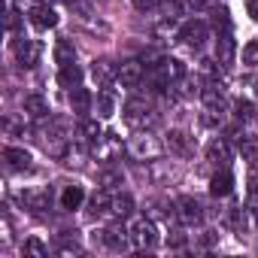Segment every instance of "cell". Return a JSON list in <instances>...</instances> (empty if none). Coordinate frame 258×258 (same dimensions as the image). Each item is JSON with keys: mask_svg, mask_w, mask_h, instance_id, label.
I'll return each mask as SVG.
<instances>
[{"mask_svg": "<svg viewBox=\"0 0 258 258\" xmlns=\"http://www.w3.org/2000/svg\"><path fill=\"white\" fill-rule=\"evenodd\" d=\"M4 161H7L10 170H28L31 167V152L19 149V146H7L4 149Z\"/></svg>", "mask_w": 258, "mask_h": 258, "instance_id": "obj_13", "label": "cell"}, {"mask_svg": "<svg viewBox=\"0 0 258 258\" xmlns=\"http://www.w3.org/2000/svg\"><path fill=\"white\" fill-rule=\"evenodd\" d=\"M255 222H258V210H255Z\"/></svg>", "mask_w": 258, "mask_h": 258, "instance_id": "obj_43", "label": "cell"}, {"mask_svg": "<svg viewBox=\"0 0 258 258\" xmlns=\"http://www.w3.org/2000/svg\"><path fill=\"white\" fill-rule=\"evenodd\" d=\"M31 25H34V28H40V31H49V28H55V25H58V13H55L49 4H40V7H34V10H31Z\"/></svg>", "mask_w": 258, "mask_h": 258, "instance_id": "obj_9", "label": "cell"}, {"mask_svg": "<svg viewBox=\"0 0 258 258\" xmlns=\"http://www.w3.org/2000/svg\"><path fill=\"white\" fill-rule=\"evenodd\" d=\"M179 210H176V216H179V222L182 225H201V219H204V210H201V204L195 201V198H179V204H176Z\"/></svg>", "mask_w": 258, "mask_h": 258, "instance_id": "obj_7", "label": "cell"}, {"mask_svg": "<svg viewBox=\"0 0 258 258\" xmlns=\"http://www.w3.org/2000/svg\"><path fill=\"white\" fill-rule=\"evenodd\" d=\"M246 13L258 22V0H246Z\"/></svg>", "mask_w": 258, "mask_h": 258, "instance_id": "obj_40", "label": "cell"}, {"mask_svg": "<svg viewBox=\"0 0 258 258\" xmlns=\"http://www.w3.org/2000/svg\"><path fill=\"white\" fill-rule=\"evenodd\" d=\"M67 143H70V137H67V121H52L46 131H43V146H46V152L49 155H55V158H61L64 152H67Z\"/></svg>", "mask_w": 258, "mask_h": 258, "instance_id": "obj_1", "label": "cell"}, {"mask_svg": "<svg viewBox=\"0 0 258 258\" xmlns=\"http://www.w3.org/2000/svg\"><path fill=\"white\" fill-rule=\"evenodd\" d=\"M207 158H210L213 164H222V167H225V164L231 161V146H228L222 137H216V140L207 143Z\"/></svg>", "mask_w": 258, "mask_h": 258, "instance_id": "obj_17", "label": "cell"}, {"mask_svg": "<svg viewBox=\"0 0 258 258\" xmlns=\"http://www.w3.org/2000/svg\"><path fill=\"white\" fill-rule=\"evenodd\" d=\"M185 240H188V237H185L182 231H170V234H167V246H173V249H182Z\"/></svg>", "mask_w": 258, "mask_h": 258, "instance_id": "obj_35", "label": "cell"}, {"mask_svg": "<svg viewBox=\"0 0 258 258\" xmlns=\"http://www.w3.org/2000/svg\"><path fill=\"white\" fill-rule=\"evenodd\" d=\"M25 112H28L31 118H46V115H49L46 97H43V94H28V97H25Z\"/></svg>", "mask_w": 258, "mask_h": 258, "instance_id": "obj_21", "label": "cell"}, {"mask_svg": "<svg viewBox=\"0 0 258 258\" xmlns=\"http://www.w3.org/2000/svg\"><path fill=\"white\" fill-rule=\"evenodd\" d=\"M16 58H19L22 67H34L37 58H40V46L34 40H19L16 43Z\"/></svg>", "mask_w": 258, "mask_h": 258, "instance_id": "obj_14", "label": "cell"}, {"mask_svg": "<svg viewBox=\"0 0 258 258\" xmlns=\"http://www.w3.org/2000/svg\"><path fill=\"white\" fill-rule=\"evenodd\" d=\"M188 7H195V10H207V7H213V0H188Z\"/></svg>", "mask_w": 258, "mask_h": 258, "instance_id": "obj_41", "label": "cell"}, {"mask_svg": "<svg viewBox=\"0 0 258 258\" xmlns=\"http://www.w3.org/2000/svg\"><path fill=\"white\" fill-rule=\"evenodd\" d=\"M161 4V0H134V7L140 10V13H149V10H155Z\"/></svg>", "mask_w": 258, "mask_h": 258, "instance_id": "obj_38", "label": "cell"}, {"mask_svg": "<svg viewBox=\"0 0 258 258\" xmlns=\"http://www.w3.org/2000/svg\"><path fill=\"white\" fill-rule=\"evenodd\" d=\"M234 109H237V118H249V115H252V103H249V100H240Z\"/></svg>", "mask_w": 258, "mask_h": 258, "instance_id": "obj_37", "label": "cell"}, {"mask_svg": "<svg viewBox=\"0 0 258 258\" xmlns=\"http://www.w3.org/2000/svg\"><path fill=\"white\" fill-rule=\"evenodd\" d=\"M234 55H237V46H234L231 34H219V40H216V61L222 67H231L234 64Z\"/></svg>", "mask_w": 258, "mask_h": 258, "instance_id": "obj_12", "label": "cell"}, {"mask_svg": "<svg viewBox=\"0 0 258 258\" xmlns=\"http://www.w3.org/2000/svg\"><path fill=\"white\" fill-rule=\"evenodd\" d=\"M207 37H210V25L201 22V19H191V22H185V25L179 28V40L188 43L191 49H201V46L207 43Z\"/></svg>", "mask_w": 258, "mask_h": 258, "instance_id": "obj_5", "label": "cell"}, {"mask_svg": "<svg viewBox=\"0 0 258 258\" xmlns=\"http://www.w3.org/2000/svg\"><path fill=\"white\" fill-rule=\"evenodd\" d=\"M213 25H216V31L222 28V34H228V28H231V19H228V10H216V13H213Z\"/></svg>", "mask_w": 258, "mask_h": 258, "instance_id": "obj_32", "label": "cell"}, {"mask_svg": "<svg viewBox=\"0 0 258 258\" xmlns=\"http://www.w3.org/2000/svg\"><path fill=\"white\" fill-rule=\"evenodd\" d=\"M243 64L246 67H255L258 64V40H252V43L243 46Z\"/></svg>", "mask_w": 258, "mask_h": 258, "instance_id": "obj_31", "label": "cell"}, {"mask_svg": "<svg viewBox=\"0 0 258 258\" xmlns=\"http://www.w3.org/2000/svg\"><path fill=\"white\" fill-rule=\"evenodd\" d=\"M131 243L137 246V249H152L155 243H158V231H155V222L152 219H134V225H131Z\"/></svg>", "mask_w": 258, "mask_h": 258, "instance_id": "obj_2", "label": "cell"}, {"mask_svg": "<svg viewBox=\"0 0 258 258\" xmlns=\"http://www.w3.org/2000/svg\"><path fill=\"white\" fill-rule=\"evenodd\" d=\"M40 4H49V7H52V4H58V0H40Z\"/></svg>", "mask_w": 258, "mask_h": 258, "instance_id": "obj_42", "label": "cell"}, {"mask_svg": "<svg viewBox=\"0 0 258 258\" xmlns=\"http://www.w3.org/2000/svg\"><path fill=\"white\" fill-rule=\"evenodd\" d=\"M22 252H25L28 258H46V255H49V246H46L40 237H28L25 246H22Z\"/></svg>", "mask_w": 258, "mask_h": 258, "instance_id": "obj_29", "label": "cell"}, {"mask_svg": "<svg viewBox=\"0 0 258 258\" xmlns=\"http://www.w3.org/2000/svg\"><path fill=\"white\" fill-rule=\"evenodd\" d=\"M201 100L207 103V109H210V112H216V109L222 112V109H225V103H228L225 88H222V85H216V82H210V85H204V88H201Z\"/></svg>", "mask_w": 258, "mask_h": 258, "instance_id": "obj_8", "label": "cell"}, {"mask_svg": "<svg viewBox=\"0 0 258 258\" xmlns=\"http://www.w3.org/2000/svg\"><path fill=\"white\" fill-rule=\"evenodd\" d=\"M79 134H82V140H88V143H100V140H103V131H100V121H97V118H82V121H79Z\"/></svg>", "mask_w": 258, "mask_h": 258, "instance_id": "obj_24", "label": "cell"}, {"mask_svg": "<svg viewBox=\"0 0 258 258\" xmlns=\"http://www.w3.org/2000/svg\"><path fill=\"white\" fill-rule=\"evenodd\" d=\"M109 207H112V198H109L106 188L94 191L91 201H88V213H91V216H103V213H109Z\"/></svg>", "mask_w": 258, "mask_h": 258, "instance_id": "obj_23", "label": "cell"}, {"mask_svg": "<svg viewBox=\"0 0 258 258\" xmlns=\"http://www.w3.org/2000/svg\"><path fill=\"white\" fill-rule=\"evenodd\" d=\"M19 201H22L28 210H34V213L49 210V191H22V195H19Z\"/></svg>", "mask_w": 258, "mask_h": 258, "instance_id": "obj_18", "label": "cell"}, {"mask_svg": "<svg viewBox=\"0 0 258 258\" xmlns=\"http://www.w3.org/2000/svg\"><path fill=\"white\" fill-rule=\"evenodd\" d=\"M58 85H61V88H79V85H82V67H76V64L61 67V73H58Z\"/></svg>", "mask_w": 258, "mask_h": 258, "instance_id": "obj_20", "label": "cell"}, {"mask_svg": "<svg viewBox=\"0 0 258 258\" xmlns=\"http://www.w3.org/2000/svg\"><path fill=\"white\" fill-rule=\"evenodd\" d=\"M7 28H10V31H16V28H19V13H16V10H10V13H7Z\"/></svg>", "mask_w": 258, "mask_h": 258, "instance_id": "obj_39", "label": "cell"}, {"mask_svg": "<svg viewBox=\"0 0 258 258\" xmlns=\"http://www.w3.org/2000/svg\"><path fill=\"white\" fill-rule=\"evenodd\" d=\"M91 76H94V82H97L100 88H106L112 79H118V67H115L112 61H103V58H100V61L91 64Z\"/></svg>", "mask_w": 258, "mask_h": 258, "instance_id": "obj_11", "label": "cell"}, {"mask_svg": "<svg viewBox=\"0 0 258 258\" xmlns=\"http://www.w3.org/2000/svg\"><path fill=\"white\" fill-rule=\"evenodd\" d=\"M124 121L131 127H146V124H155V112L146 106V100H127L124 103Z\"/></svg>", "mask_w": 258, "mask_h": 258, "instance_id": "obj_4", "label": "cell"}, {"mask_svg": "<svg viewBox=\"0 0 258 258\" xmlns=\"http://www.w3.org/2000/svg\"><path fill=\"white\" fill-rule=\"evenodd\" d=\"M225 222H228V225H231L237 234H243V231L249 228V216H246V210H243V207H234V210H228Z\"/></svg>", "mask_w": 258, "mask_h": 258, "instance_id": "obj_26", "label": "cell"}, {"mask_svg": "<svg viewBox=\"0 0 258 258\" xmlns=\"http://www.w3.org/2000/svg\"><path fill=\"white\" fill-rule=\"evenodd\" d=\"M167 146H170L173 152H179V155H188V152H191V140H188L182 131H170V134H167Z\"/></svg>", "mask_w": 258, "mask_h": 258, "instance_id": "obj_28", "label": "cell"}, {"mask_svg": "<svg viewBox=\"0 0 258 258\" xmlns=\"http://www.w3.org/2000/svg\"><path fill=\"white\" fill-rule=\"evenodd\" d=\"M164 13H167L164 19H179V13H182V4H179V0H173V4H167V7H164Z\"/></svg>", "mask_w": 258, "mask_h": 258, "instance_id": "obj_36", "label": "cell"}, {"mask_svg": "<svg viewBox=\"0 0 258 258\" xmlns=\"http://www.w3.org/2000/svg\"><path fill=\"white\" fill-rule=\"evenodd\" d=\"M118 185H121V173H118V170H103V173H100V188L115 191Z\"/></svg>", "mask_w": 258, "mask_h": 258, "instance_id": "obj_30", "label": "cell"}, {"mask_svg": "<svg viewBox=\"0 0 258 258\" xmlns=\"http://www.w3.org/2000/svg\"><path fill=\"white\" fill-rule=\"evenodd\" d=\"M79 252H82V246L76 240H61L58 243V255H79Z\"/></svg>", "mask_w": 258, "mask_h": 258, "instance_id": "obj_33", "label": "cell"}, {"mask_svg": "<svg viewBox=\"0 0 258 258\" xmlns=\"http://www.w3.org/2000/svg\"><path fill=\"white\" fill-rule=\"evenodd\" d=\"M70 106H73V112L76 115H85L91 106H94V94L88 91V88H70Z\"/></svg>", "mask_w": 258, "mask_h": 258, "instance_id": "obj_15", "label": "cell"}, {"mask_svg": "<svg viewBox=\"0 0 258 258\" xmlns=\"http://www.w3.org/2000/svg\"><path fill=\"white\" fill-rule=\"evenodd\" d=\"M100 240H103V246H109L112 252H124V249H127V240H131V234H124L121 225H112V228L100 231Z\"/></svg>", "mask_w": 258, "mask_h": 258, "instance_id": "obj_10", "label": "cell"}, {"mask_svg": "<svg viewBox=\"0 0 258 258\" xmlns=\"http://www.w3.org/2000/svg\"><path fill=\"white\" fill-rule=\"evenodd\" d=\"M234 191V176H231V170H219L213 179H210V195L213 198H228Z\"/></svg>", "mask_w": 258, "mask_h": 258, "instance_id": "obj_16", "label": "cell"}, {"mask_svg": "<svg viewBox=\"0 0 258 258\" xmlns=\"http://www.w3.org/2000/svg\"><path fill=\"white\" fill-rule=\"evenodd\" d=\"M55 61H58L61 67L76 64V49H73L70 40H58V46H55Z\"/></svg>", "mask_w": 258, "mask_h": 258, "instance_id": "obj_25", "label": "cell"}, {"mask_svg": "<svg viewBox=\"0 0 258 258\" xmlns=\"http://www.w3.org/2000/svg\"><path fill=\"white\" fill-rule=\"evenodd\" d=\"M82 201H85L82 185H67V188L61 191V210H79Z\"/></svg>", "mask_w": 258, "mask_h": 258, "instance_id": "obj_22", "label": "cell"}, {"mask_svg": "<svg viewBox=\"0 0 258 258\" xmlns=\"http://www.w3.org/2000/svg\"><path fill=\"white\" fill-rule=\"evenodd\" d=\"M67 7H70L73 13H79V16H88V13H91V4H88V0H67Z\"/></svg>", "mask_w": 258, "mask_h": 258, "instance_id": "obj_34", "label": "cell"}, {"mask_svg": "<svg viewBox=\"0 0 258 258\" xmlns=\"http://www.w3.org/2000/svg\"><path fill=\"white\" fill-rule=\"evenodd\" d=\"M94 109H97L100 118H109V115L115 112V100H112V94H109V91H100V94L94 97Z\"/></svg>", "mask_w": 258, "mask_h": 258, "instance_id": "obj_27", "label": "cell"}, {"mask_svg": "<svg viewBox=\"0 0 258 258\" xmlns=\"http://www.w3.org/2000/svg\"><path fill=\"white\" fill-rule=\"evenodd\" d=\"M143 76H146L143 61H121V64H118V82H121L124 88H137V85L143 82Z\"/></svg>", "mask_w": 258, "mask_h": 258, "instance_id": "obj_6", "label": "cell"}, {"mask_svg": "<svg viewBox=\"0 0 258 258\" xmlns=\"http://www.w3.org/2000/svg\"><path fill=\"white\" fill-rule=\"evenodd\" d=\"M127 152H131L137 161H146V158H158L161 155V143L152 137V134H137V137H131V143H127Z\"/></svg>", "mask_w": 258, "mask_h": 258, "instance_id": "obj_3", "label": "cell"}, {"mask_svg": "<svg viewBox=\"0 0 258 258\" xmlns=\"http://www.w3.org/2000/svg\"><path fill=\"white\" fill-rule=\"evenodd\" d=\"M109 213H112L115 219H131V216H134V198H131V195H115Z\"/></svg>", "mask_w": 258, "mask_h": 258, "instance_id": "obj_19", "label": "cell"}]
</instances>
